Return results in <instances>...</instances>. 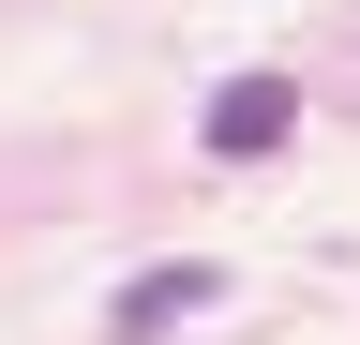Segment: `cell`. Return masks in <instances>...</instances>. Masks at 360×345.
Listing matches in <instances>:
<instances>
[{
	"label": "cell",
	"mask_w": 360,
	"mask_h": 345,
	"mask_svg": "<svg viewBox=\"0 0 360 345\" xmlns=\"http://www.w3.org/2000/svg\"><path fill=\"white\" fill-rule=\"evenodd\" d=\"M285 136H300V75H225L210 120H195V150H210V165H270Z\"/></svg>",
	"instance_id": "cell-1"
},
{
	"label": "cell",
	"mask_w": 360,
	"mask_h": 345,
	"mask_svg": "<svg viewBox=\"0 0 360 345\" xmlns=\"http://www.w3.org/2000/svg\"><path fill=\"white\" fill-rule=\"evenodd\" d=\"M210 300H225L210 255H165V271H135V285L105 300V330H120V345H150V330H180V315H210Z\"/></svg>",
	"instance_id": "cell-2"
}]
</instances>
